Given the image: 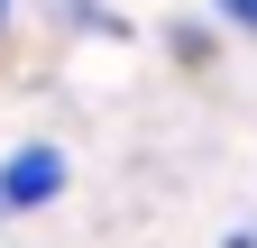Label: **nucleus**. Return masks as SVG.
Masks as SVG:
<instances>
[{"mask_svg": "<svg viewBox=\"0 0 257 248\" xmlns=\"http://www.w3.org/2000/svg\"><path fill=\"white\" fill-rule=\"evenodd\" d=\"M64 193V147H10L0 166V211H37Z\"/></svg>", "mask_w": 257, "mask_h": 248, "instance_id": "obj_1", "label": "nucleus"}, {"mask_svg": "<svg viewBox=\"0 0 257 248\" xmlns=\"http://www.w3.org/2000/svg\"><path fill=\"white\" fill-rule=\"evenodd\" d=\"M220 19H230V28H248V37H257V0H220Z\"/></svg>", "mask_w": 257, "mask_h": 248, "instance_id": "obj_2", "label": "nucleus"}, {"mask_svg": "<svg viewBox=\"0 0 257 248\" xmlns=\"http://www.w3.org/2000/svg\"><path fill=\"white\" fill-rule=\"evenodd\" d=\"M0 28H10V0H0Z\"/></svg>", "mask_w": 257, "mask_h": 248, "instance_id": "obj_3", "label": "nucleus"}]
</instances>
